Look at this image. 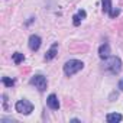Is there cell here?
Masks as SVG:
<instances>
[{"instance_id": "cell-1", "label": "cell", "mask_w": 123, "mask_h": 123, "mask_svg": "<svg viewBox=\"0 0 123 123\" xmlns=\"http://www.w3.org/2000/svg\"><path fill=\"white\" fill-rule=\"evenodd\" d=\"M103 68L110 73V74H119L122 70V61L119 56H109L104 59V65Z\"/></svg>"}, {"instance_id": "cell-2", "label": "cell", "mask_w": 123, "mask_h": 123, "mask_svg": "<svg viewBox=\"0 0 123 123\" xmlns=\"http://www.w3.org/2000/svg\"><path fill=\"white\" fill-rule=\"evenodd\" d=\"M83 68H84V64L80 59H70V61H67V62L64 64V73H65L67 77H71V75L77 74Z\"/></svg>"}, {"instance_id": "cell-3", "label": "cell", "mask_w": 123, "mask_h": 123, "mask_svg": "<svg viewBox=\"0 0 123 123\" xmlns=\"http://www.w3.org/2000/svg\"><path fill=\"white\" fill-rule=\"evenodd\" d=\"M15 109H16V111L18 113H20V114H31L32 111H33V104L31 103V101H28V100H19L16 104H15Z\"/></svg>"}, {"instance_id": "cell-4", "label": "cell", "mask_w": 123, "mask_h": 123, "mask_svg": "<svg viewBox=\"0 0 123 123\" xmlns=\"http://www.w3.org/2000/svg\"><path fill=\"white\" fill-rule=\"evenodd\" d=\"M31 84H32V86H35L41 93H42V91H45V90H46V87H48V81H46V78H45L43 75H41V74L33 75V77L31 78Z\"/></svg>"}, {"instance_id": "cell-5", "label": "cell", "mask_w": 123, "mask_h": 123, "mask_svg": "<svg viewBox=\"0 0 123 123\" xmlns=\"http://www.w3.org/2000/svg\"><path fill=\"white\" fill-rule=\"evenodd\" d=\"M41 43H42L41 36H38V35H31V36H29L28 45H29V48H31L32 51H38V49L41 48Z\"/></svg>"}, {"instance_id": "cell-6", "label": "cell", "mask_w": 123, "mask_h": 123, "mask_svg": "<svg viewBox=\"0 0 123 123\" xmlns=\"http://www.w3.org/2000/svg\"><path fill=\"white\" fill-rule=\"evenodd\" d=\"M46 104H48V107L52 109V110H58V109H59V101H58V97H56L55 94H49V96H48Z\"/></svg>"}, {"instance_id": "cell-7", "label": "cell", "mask_w": 123, "mask_h": 123, "mask_svg": "<svg viewBox=\"0 0 123 123\" xmlns=\"http://www.w3.org/2000/svg\"><path fill=\"white\" fill-rule=\"evenodd\" d=\"M56 54H58V42L52 43V46L48 49V52L45 54V61H51V59H54V58L56 56Z\"/></svg>"}, {"instance_id": "cell-8", "label": "cell", "mask_w": 123, "mask_h": 123, "mask_svg": "<svg viewBox=\"0 0 123 123\" xmlns=\"http://www.w3.org/2000/svg\"><path fill=\"white\" fill-rule=\"evenodd\" d=\"M98 56L101 59H106L110 56V45L109 43H103L100 48H98Z\"/></svg>"}, {"instance_id": "cell-9", "label": "cell", "mask_w": 123, "mask_h": 123, "mask_svg": "<svg viewBox=\"0 0 123 123\" xmlns=\"http://www.w3.org/2000/svg\"><path fill=\"white\" fill-rule=\"evenodd\" d=\"M106 120H107L109 123H119V122L123 120V116H122L120 113H109L107 117H106Z\"/></svg>"}, {"instance_id": "cell-10", "label": "cell", "mask_w": 123, "mask_h": 123, "mask_svg": "<svg viewBox=\"0 0 123 123\" xmlns=\"http://www.w3.org/2000/svg\"><path fill=\"white\" fill-rule=\"evenodd\" d=\"M86 16H87L86 10H83V9H81V10H78V13H77V15H74V18H73V19H74V20H73V22H74V25H75V26H78V25L81 23V20H83V19H86Z\"/></svg>"}, {"instance_id": "cell-11", "label": "cell", "mask_w": 123, "mask_h": 123, "mask_svg": "<svg viewBox=\"0 0 123 123\" xmlns=\"http://www.w3.org/2000/svg\"><path fill=\"white\" fill-rule=\"evenodd\" d=\"M101 5H103V12L109 15L113 9L111 7V0H101Z\"/></svg>"}, {"instance_id": "cell-12", "label": "cell", "mask_w": 123, "mask_h": 123, "mask_svg": "<svg viewBox=\"0 0 123 123\" xmlns=\"http://www.w3.org/2000/svg\"><path fill=\"white\" fill-rule=\"evenodd\" d=\"M12 58H13V62L15 64H20V62H23V61H25V55L20 54V52H15L12 55Z\"/></svg>"}, {"instance_id": "cell-13", "label": "cell", "mask_w": 123, "mask_h": 123, "mask_svg": "<svg viewBox=\"0 0 123 123\" xmlns=\"http://www.w3.org/2000/svg\"><path fill=\"white\" fill-rule=\"evenodd\" d=\"M2 81H3V84H5L6 87H13V86H15V80H12V78H9V77H3Z\"/></svg>"}, {"instance_id": "cell-14", "label": "cell", "mask_w": 123, "mask_h": 123, "mask_svg": "<svg viewBox=\"0 0 123 123\" xmlns=\"http://www.w3.org/2000/svg\"><path fill=\"white\" fill-rule=\"evenodd\" d=\"M119 13H120V10H119V9H111V12L109 13V16H110V18H116Z\"/></svg>"}, {"instance_id": "cell-15", "label": "cell", "mask_w": 123, "mask_h": 123, "mask_svg": "<svg viewBox=\"0 0 123 123\" xmlns=\"http://www.w3.org/2000/svg\"><path fill=\"white\" fill-rule=\"evenodd\" d=\"M0 122H2V123H12V122H15L13 119H6V117H2V119H0Z\"/></svg>"}, {"instance_id": "cell-16", "label": "cell", "mask_w": 123, "mask_h": 123, "mask_svg": "<svg viewBox=\"0 0 123 123\" xmlns=\"http://www.w3.org/2000/svg\"><path fill=\"white\" fill-rule=\"evenodd\" d=\"M119 88H120V90L123 91V78H122V80L119 81Z\"/></svg>"}, {"instance_id": "cell-17", "label": "cell", "mask_w": 123, "mask_h": 123, "mask_svg": "<svg viewBox=\"0 0 123 123\" xmlns=\"http://www.w3.org/2000/svg\"><path fill=\"white\" fill-rule=\"evenodd\" d=\"M33 20H35V18H31V19H29V20H28V22H26V23H28V25H31V23H32V22H33Z\"/></svg>"}]
</instances>
